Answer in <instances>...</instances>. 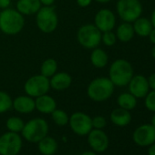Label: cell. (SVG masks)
<instances>
[{
  "instance_id": "cell-35",
  "label": "cell",
  "mask_w": 155,
  "mask_h": 155,
  "mask_svg": "<svg viewBox=\"0 0 155 155\" xmlns=\"http://www.w3.org/2000/svg\"><path fill=\"white\" fill-rule=\"evenodd\" d=\"M56 0H39L42 7H51L54 5Z\"/></svg>"
},
{
  "instance_id": "cell-12",
  "label": "cell",
  "mask_w": 155,
  "mask_h": 155,
  "mask_svg": "<svg viewBox=\"0 0 155 155\" xmlns=\"http://www.w3.org/2000/svg\"><path fill=\"white\" fill-rule=\"evenodd\" d=\"M93 24L101 33L111 31L116 26V16L110 9L101 8L95 14Z\"/></svg>"
},
{
  "instance_id": "cell-23",
  "label": "cell",
  "mask_w": 155,
  "mask_h": 155,
  "mask_svg": "<svg viewBox=\"0 0 155 155\" xmlns=\"http://www.w3.org/2000/svg\"><path fill=\"white\" fill-rule=\"evenodd\" d=\"M38 150L42 155H54L58 150V141L49 136H46L38 142Z\"/></svg>"
},
{
  "instance_id": "cell-9",
  "label": "cell",
  "mask_w": 155,
  "mask_h": 155,
  "mask_svg": "<svg viewBox=\"0 0 155 155\" xmlns=\"http://www.w3.org/2000/svg\"><path fill=\"white\" fill-rule=\"evenodd\" d=\"M23 147L22 136L7 131L0 136V155H18Z\"/></svg>"
},
{
  "instance_id": "cell-38",
  "label": "cell",
  "mask_w": 155,
  "mask_h": 155,
  "mask_svg": "<svg viewBox=\"0 0 155 155\" xmlns=\"http://www.w3.org/2000/svg\"><path fill=\"white\" fill-rule=\"evenodd\" d=\"M150 22L152 24V27L155 28V8H154V10L151 13V16H150Z\"/></svg>"
},
{
  "instance_id": "cell-29",
  "label": "cell",
  "mask_w": 155,
  "mask_h": 155,
  "mask_svg": "<svg viewBox=\"0 0 155 155\" xmlns=\"http://www.w3.org/2000/svg\"><path fill=\"white\" fill-rule=\"evenodd\" d=\"M117 37L116 34L111 30V31H106L103 32L101 35V42L106 46V47H112L116 44L117 42Z\"/></svg>"
},
{
  "instance_id": "cell-8",
  "label": "cell",
  "mask_w": 155,
  "mask_h": 155,
  "mask_svg": "<svg viewBox=\"0 0 155 155\" xmlns=\"http://www.w3.org/2000/svg\"><path fill=\"white\" fill-rule=\"evenodd\" d=\"M50 90L49 79L43 75H33L25 81L24 91L27 95L36 99L41 95L47 94Z\"/></svg>"
},
{
  "instance_id": "cell-28",
  "label": "cell",
  "mask_w": 155,
  "mask_h": 155,
  "mask_svg": "<svg viewBox=\"0 0 155 155\" xmlns=\"http://www.w3.org/2000/svg\"><path fill=\"white\" fill-rule=\"evenodd\" d=\"M13 100L11 96L3 91H0V114L6 113L12 109Z\"/></svg>"
},
{
  "instance_id": "cell-17",
  "label": "cell",
  "mask_w": 155,
  "mask_h": 155,
  "mask_svg": "<svg viewBox=\"0 0 155 155\" xmlns=\"http://www.w3.org/2000/svg\"><path fill=\"white\" fill-rule=\"evenodd\" d=\"M35 106L38 112L51 114L57 109V101L52 96L47 93L35 99Z\"/></svg>"
},
{
  "instance_id": "cell-18",
  "label": "cell",
  "mask_w": 155,
  "mask_h": 155,
  "mask_svg": "<svg viewBox=\"0 0 155 155\" xmlns=\"http://www.w3.org/2000/svg\"><path fill=\"white\" fill-rule=\"evenodd\" d=\"M41 7L39 0H18L16 3V9L24 17L36 15Z\"/></svg>"
},
{
  "instance_id": "cell-2",
  "label": "cell",
  "mask_w": 155,
  "mask_h": 155,
  "mask_svg": "<svg viewBox=\"0 0 155 155\" xmlns=\"http://www.w3.org/2000/svg\"><path fill=\"white\" fill-rule=\"evenodd\" d=\"M134 75L131 64L124 59L118 58L114 60L109 68V79L115 87H125Z\"/></svg>"
},
{
  "instance_id": "cell-26",
  "label": "cell",
  "mask_w": 155,
  "mask_h": 155,
  "mask_svg": "<svg viewBox=\"0 0 155 155\" xmlns=\"http://www.w3.org/2000/svg\"><path fill=\"white\" fill-rule=\"evenodd\" d=\"M24 125H25L24 120L18 116H12L8 118L6 121L7 129L8 130V131H12V132H17V133L21 132L24 128Z\"/></svg>"
},
{
  "instance_id": "cell-36",
  "label": "cell",
  "mask_w": 155,
  "mask_h": 155,
  "mask_svg": "<svg viewBox=\"0 0 155 155\" xmlns=\"http://www.w3.org/2000/svg\"><path fill=\"white\" fill-rule=\"evenodd\" d=\"M148 38H149L150 41L153 45H155V28H152V30H151L150 33L149 34Z\"/></svg>"
},
{
  "instance_id": "cell-13",
  "label": "cell",
  "mask_w": 155,
  "mask_h": 155,
  "mask_svg": "<svg viewBox=\"0 0 155 155\" xmlns=\"http://www.w3.org/2000/svg\"><path fill=\"white\" fill-rule=\"evenodd\" d=\"M88 143L95 152H104L109 148V137L102 130L92 129L88 134Z\"/></svg>"
},
{
  "instance_id": "cell-11",
  "label": "cell",
  "mask_w": 155,
  "mask_h": 155,
  "mask_svg": "<svg viewBox=\"0 0 155 155\" xmlns=\"http://www.w3.org/2000/svg\"><path fill=\"white\" fill-rule=\"evenodd\" d=\"M134 143L140 147H148L155 142V127L151 124H142L135 129L132 134Z\"/></svg>"
},
{
  "instance_id": "cell-37",
  "label": "cell",
  "mask_w": 155,
  "mask_h": 155,
  "mask_svg": "<svg viewBox=\"0 0 155 155\" xmlns=\"http://www.w3.org/2000/svg\"><path fill=\"white\" fill-rule=\"evenodd\" d=\"M148 155H155V142L149 146V149H148Z\"/></svg>"
},
{
  "instance_id": "cell-34",
  "label": "cell",
  "mask_w": 155,
  "mask_h": 155,
  "mask_svg": "<svg viewBox=\"0 0 155 155\" xmlns=\"http://www.w3.org/2000/svg\"><path fill=\"white\" fill-rule=\"evenodd\" d=\"M12 0H0V10L10 8Z\"/></svg>"
},
{
  "instance_id": "cell-16",
  "label": "cell",
  "mask_w": 155,
  "mask_h": 155,
  "mask_svg": "<svg viewBox=\"0 0 155 155\" xmlns=\"http://www.w3.org/2000/svg\"><path fill=\"white\" fill-rule=\"evenodd\" d=\"M12 108L18 113L29 114L36 110L35 99L28 95H20L13 100Z\"/></svg>"
},
{
  "instance_id": "cell-25",
  "label": "cell",
  "mask_w": 155,
  "mask_h": 155,
  "mask_svg": "<svg viewBox=\"0 0 155 155\" xmlns=\"http://www.w3.org/2000/svg\"><path fill=\"white\" fill-rule=\"evenodd\" d=\"M58 65L57 60L55 58H48L42 62L40 66V74L49 79L58 71Z\"/></svg>"
},
{
  "instance_id": "cell-20",
  "label": "cell",
  "mask_w": 155,
  "mask_h": 155,
  "mask_svg": "<svg viewBox=\"0 0 155 155\" xmlns=\"http://www.w3.org/2000/svg\"><path fill=\"white\" fill-rule=\"evenodd\" d=\"M90 59L92 66L96 68H103L109 63V56L107 52L99 47L91 49Z\"/></svg>"
},
{
  "instance_id": "cell-6",
  "label": "cell",
  "mask_w": 155,
  "mask_h": 155,
  "mask_svg": "<svg viewBox=\"0 0 155 155\" xmlns=\"http://www.w3.org/2000/svg\"><path fill=\"white\" fill-rule=\"evenodd\" d=\"M35 16L36 25L42 33L51 34L57 29L58 26V16L53 6L41 7Z\"/></svg>"
},
{
  "instance_id": "cell-33",
  "label": "cell",
  "mask_w": 155,
  "mask_h": 155,
  "mask_svg": "<svg viewBox=\"0 0 155 155\" xmlns=\"http://www.w3.org/2000/svg\"><path fill=\"white\" fill-rule=\"evenodd\" d=\"M93 0H76V2L78 4V6L84 8H88L89 6L91 5Z\"/></svg>"
},
{
  "instance_id": "cell-1",
  "label": "cell",
  "mask_w": 155,
  "mask_h": 155,
  "mask_svg": "<svg viewBox=\"0 0 155 155\" xmlns=\"http://www.w3.org/2000/svg\"><path fill=\"white\" fill-rule=\"evenodd\" d=\"M25 27V17L16 8L0 10V31L8 36L19 34Z\"/></svg>"
},
{
  "instance_id": "cell-5",
  "label": "cell",
  "mask_w": 155,
  "mask_h": 155,
  "mask_svg": "<svg viewBox=\"0 0 155 155\" xmlns=\"http://www.w3.org/2000/svg\"><path fill=\"white\" fill-rule=\"evenodd\" d=\"M102 33L92 23L84 24L77 31V40L79 44L87 49L98 48L101 43Z\"/></svg>"
},
{
  "instance_id": "cell-32",
  "label": "cell",
  "mask_w": 155,
  "mask_h": 155,
  "mask_svg": "<svg viewBox=\"0 0 155 155\" xmlns=\"http://www.w3.org/2000/svg\"><path fill=\"white\" fill-rule=\"evenodd\" d=\"M148 84H149V88L150 91H155V73L150 74L148 78Z\"/></svg>"
},
{
  "instance_id": "cell-42",
  "label": "cell",
  "mask_w": 155,
  "mask_h": 155,
  "mask_svg": "<svg viewBox=\"0 0 155 155\" xmlns=\"http://www.w3.org/2000/svg\"><path fill=\"white\" fill-rule=\"evenodd\" d=\"M150 52H151V56H152V58H155V45L152 47V48H151Z\"/></svg>"
},
{
  "instance_id": "cell-40",
  "label": "cell",
  "mask_w": 155,
  "mask_h": 155,
  "mask_svg": "<svg viewBox=\"0 0 155 155\" xmlns=\"http://www.w3.org/2000/svg\"><path fill=\"white\" fill-rule=\"evenodd\" d=\"M97 3H100V4H108L110 3L111 0H94Z\"/></svg>"
},
{
  "instance_id": "cell-3",
  "label": "cell",
  "mask_w": 155,
  "mask_h": 155,
  "mask_svg": "<svg viewBox=\"0 0 155 155\" xmlns=\"http://www.w3.org/2000/svg\"><path fill=\"white\" fill-rule=\"evenodd\" d=\"M114 88L115 86L108 77H98L89 83L87 95L95 102H103L112 96Z\"/></svg>"
},
{
  "instance_id": "cell-14",
  "label": "cell",
  "mask_w": 155,
  "mask_h": 155,
  "mask_svg": "<svg viewBox=\"0 0 155 155\" xmlns=\"http://www.w3.org/2000/svg\"><path fill=\"white\" fill-rule=\"evenodd\" d=\"M129 92L131 93L136 99L144 98L150 91L147 78L142 75H133L129 84Z\"/></svg>"
},
{
  "instance_id": "cell-24",
  "label": "cell",
  "mask_w": 155,
  "mask_h": 155,
  "mask_svg": "<svg viewBox=\"0 0 155 155\" xmlns=\"http://www.w3.org/2000/svg\"><path fill=\"white\" fill-rule=\"evenodd\" d=\"M117 103L120 108L127 110H132L137 106V99L130 92H123L118 96Z\"/></svg>"
},
{
  "instance_id": "cell-22",
  "label": "cell",
  "mask_w": 155,
  "mask_h": 155,
  "mask_svg": "<svg viewBox=\"0 0 155 155\" xmlns=\"http://www.w3.org/2000/svg\"><path fill=\"white\" fill-rule=\"evenodd\" d=\"M115 34H116L117 39L120 40V42L126 43V42L130 41L135 35L132 23H128V22L120 23L118 26Z\"/></svg>"
},
{
  "instance_id": "cell-39",
  "label": "cell",
  "mask_w": 155,
  "mask_h": 155,
  "mask_svg": "<svg viewBox=\"0 0 155 155\" xmlns=\"http://www.w3.org/2000/svg\"><path fill=\"white\" fill-rule=\"evenodd\" d=\"M81 155H97V152H95L94 150H87L84 151Z\"/></svg>"
},
{
  "instance_id": "cell-41",
  "label": "cell",
  "mask_w": 155,
  "mask_h": 155,
  "mask_svg": "<svg viewBox=\"0 0 155 155\" xmlns=\"http://www.w3.org/2000/svg\"><path fill=\"white\" fill-rule=\"evenodd\" d=\"M150 124L153 126V127H155V112H154V114H153V116L151 117V120H150Z\"/></svg>"
},
{
  "instance_id": "cell-4",
  "label": "cell",
  "mask_w": 155,
  "mask_h": 155,
  "mask_svg": "<svg viewBox=\"0 0 155 155\" xmlns=\"http://www.w3.org/2000/svg\"><path fill=\"white\" fill-rule=\"evenodd\" d=\"M49 126L43 118H33L27 121L21 131V136L31 143H38L48 133Z\"/></svg>"
},
{
  "instance_id": "cell-27",
  "label": "cell",
  "mask_w": 155,
  "mask_h": 155,
  "mask_svg": "<svg viewBox=\"0 0 155 155\" xmlns=\"http://www.w3.org/2000/svg\"><path fill=\"white\" fill-rule=\"evenodd\" d=\"M51 118H52V120L54 121V123L57 124L58 126L63 127V126H66L67 124H68L69 116L68 115V113L65 110H63L61 109H56L51 113Z\"/></svg>"
},
{
  "instance_id": "cell-7",
  "label": "cell",
  "mask_w": 155,
  "mask_h": 155,
  "mask_svg": "<svg viewBox=\"0 0 155 155\" xmlns=\"http://www.w3.org/2000/svg\"><path fill=\"white\" fill-rule=\"evenodd\" d=\"M116 11L122 22L133 23L141 17L142 5L140 0H118Z\"/></svg>"
},
{
  "instance_id": "cell-19",
  "label": "cell",
  "mask_w": 155,
  "mask_h": 155,
  "mask_svg": "<svg viewBox=\"0 0 155 155\" xmlns=\"http://www.w3.org/2000/svg\"><path fill=\"white\" fill-rule=\"evenodd\" d=\"M110 121L118 127H125L129 125L131 121V114L130 110H124L122 108L114 109L110 115Z\"/></svg>"
},
{
  "instance_id": "cell-21",
  "label": "cell",
  "mask_w": 155,
  "mask_h": 155,
  "mask_svg": "<svg viewBox=\"0 0 155 155\" xmlns=\"http://www.w3.org/2000/svg\"><path fill=\"white\" fill-rule=\"evenodd\" d=\"M132 27L134 29V33L138 35L139 37H142V38L148 37L153 28L150 20L142 17H140L139 18H137L132 23Z\"/></svg>"
},
{
  "instance_id": "cell-30",
  "label": "cell",
  "mask_w": 155,
  "mask_h": 155,
  "mask_svg": "<svg viewBox=\"0 0 155 155\" xmlns=\"http://www.w3.org/2000/svg\"><path fill=\"white\" fill-rule=\"evenodd\" d=\"M145 107L148 110L155 112V91H150L144 97Z\"/></svg>"
},
{
  "instance_id": "cell-31",
  "label": "cell",
  "mask_w": 155,
  "mask_h": 155,
  "mask_svg": "<svg viewBox=\"0 0 155 155\" xmlns=\"http://www.w3.org/2000/svg\"><path fill=\"white\" fill-rule=\"evenodd\" d=\"M107 120L103 116H96L92 118V127L93 129L102 130L106 127Z\"/></svg>"
},
{
  "instance_id": "cell-10",
  "label": "cell",
  "mask_w": 155,
  "mask_h": 155,
  "mask_svg": "<svg viewBox=\"0 0 155 155\" xmlns=\"http://www.w3.org/2000/svg\"><path fill=\"white\" fill-rule=\"evenodd\" d=\"M68 125L71 130L79 136H86L93 129L92 118L82 111L72 113L69 116Z\"/></svg>"
},
{
  "instance_id": "cell-15",
  "label": "cell",
  "mask_w": 155,
  "mask_h": 155,
  "mask_svg": "<svg viewBox=\"0 0 155 155\" xmlns=\"http://www.w3.org/2000/svg\"><path fill=\"white\" fill-rule=\"evenodd\" d=\"M50 89L56 91H63L68 90L72 84V77L66 71H57L49 78Z\"/></svg>"
}]
</instances>
